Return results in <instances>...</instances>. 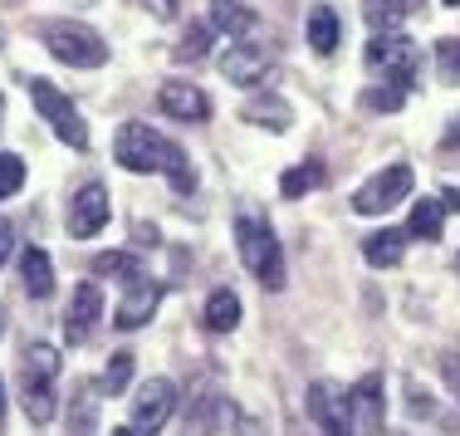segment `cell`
Here are the masks:
<instances>
[{
	"label": "cell",
	"mask_w": 460,
	"mask_h": 436,
	"mask_svg": "<svg viewBox=\"0 0 460 436\" xmlns=\"http://www.w3.org/2000/svg\"><path fill=\"white\" fill-rule=\"evenodd\" d=\"M113 157H118V167H123V172H162V177L172 182V191H181V196L196 191L191 157H186L172 138H162L152 123H142V118H133V123L118 128Z\"/></svg>",
	"instance_id": "cell-1"
},
{
	"label": "cell",
	"mask_w": 460,
	"mask_h": 436,
	"mask_svg": "<svg viewBox=\"0 0 460 436\" xmlns=\"http://www.w3.org/2000/svg\"><path fill=\"white\" fill-rule=\"evenodd\" d=\"M235 245H240L245 270L260 280V285H265V289H284V250H279V236L270 231L265 221L240 216V221H235Z\"/></svg>",
	"instance_id": "cell-2"
},
{
	"label": "cell",
	"mask_w": 460,
	"mask_h": 436,
	"mask_svg": "<svg viewBox=\"0 0 460 436\" xmlns=\"http://www.w3.org/2000/svg\"><path fill=\"white\" fill-rule=\"evenodd\" d=\"M30 98H35L40 118L54 128V138H59L64 147L74 152H89V123H84V113L74 108V98L64 89H54L49 79H30Z\"/></svg>",
	"instance_id": "cell-3"
},
{
	"label": "cell",
	"mask_w": 460,
	"mask_h": 436,
	"mask_svg": "<svg viewBox=\"0 0 460 436\" xmlns=\"http://www.w3.org/2000/svg\"><path fill=\"white\" fill-rule=\"evenodd\" d=\"M45 49L59 64H74V69H98V64H108V40L89 25H74V20L45 25Z\"/></svg>",
	"instance_id": "cell-4"
},
{
	"label": "cell",
	"mask_w": 460,
	"mask_h": 436,
	"mask_svg": "<svg viewBox=\"0 0 460 436\" xmlns=\"http://www.w3.org/2000/svg\"><path fill=\"white\" fill-rule=\"evenodd\" d=\"M367 69L387 74L402 89H411L416 74H421V49H416L407 35H397V30H377V35L367 40Z\"/></svg>",
	"instance_id": "cell-5"
},
{
	"label": "cell",
	"mask_w": 460,
	"mask_h": 436,
	"mask_svg": "<svg viewBox=\"0 0 460 436\" xmlns=\"http://www.w3.org/2000/svg\"><path fill=\"white\" fill-rule=\"evenodd\" d=\"M411 167L407 162H392V167H382L377 177H367L363 187L353 191V211L358 216H387L392 206H402L411 196Z\"/></svg>",
	"instance_id": "cell-6"
},
{
	"label": "cell",
	"mask_w": 460,
	"mask_h": 436,
	"mask_svg": "<svg viewBox=\"0 0 460 436\" xmlns=\"http://www.w3.org/2000/svg\"><path fill=\"white\" fill-rule=\"evenodd\" d=\"M304 407L323 436H353V392H343L338 383H314Z\"/></svg>",
	"instance_id": "cell-7"
},
{
	"label": "cell",
	"mask_w": 460,
	"mask_h": 436,
	"mask_svg": "<svg viewBox=\"0 0 460 436\" xmlns=\"http://www.w3.org/2000/svg\"><path fill=\"white\" fill-rule=\"evenodd\" d=\"M172 412H177V387L167 378H152L133 397V432H162L172 422Z\"/></svg>",
	"instance_id": "cell-8"
},
{
	"label": "cell",
	"mask_w": 460,
	"mask_h": 436,
	"mask_svg": "<svg viewBox=\"0 0 460 436\" xmlns=\"http://www.w3.org/2000/svg\"><path fill=\"white\" fill-rule=\"evenodd\" d=\"M98 319H103V294H98L93 280H84V285L74 289L69 309H64V339H69V343H89L93 329H98Z\"/></svg>",
	"instance_id": "cell-9"
},
{
	"label": "cell",
	"mask_w": 460,
	"mask_h": 436,
	"mask_svg": "<svg viewBox=\"0 0 460 436\" xmlns=\"http://www.w3.org/2000/svg\"><path fill=\"white\" fill-rule=\"evenodd\" d=\"M157 108L167 118H177V123H206V118H211V98L196 89L191 79H167V84H162Z\"/></svg>",
	"instance_id": "cell-10"
},
{
	"label": "cell",
	"mask_w": 460,
	"mask_h": 436,
	"mask_svg": "<svg viewBox=\"0 0 460 436\" xmlns=\"http://www.w3.org/2000/svg\"><path fill=\"white\" fill-rule=\"evenodd\" d=\"M103 226H108V191L98 187V182H89V187H79L69 201V236L74 241H89Z\"/></svg>",
	"instance_id": "cell-11"
},
{
	"label": "cell",
	"mask_w": 460,
	"mask_h": 436,
	"mask_svg": "<svg viewBox=\"0 0 460 436\" xmlns=\"http://www.w3.org/2000/svg\"><path fill=\"white\" fill-rule=\"evenodd\" d=\"M221 74L240 89H255L260 79H270V49L250 45V40H235L226 54H221Z\"/></svg>",
	"instance_id": "cell-12"
},
{
	"label": "cell",
	"mask_w": 460,
	"mask_h": 436,
	"mask_svg": "<svg viewBox=\"0 0 460 436\" xmlns=\"http://www.w3.org/2000/svg\"><path fill=\"white\" fill-rule=\"evenodd\" d=\"M157 304H162V285H157V280H147V275H137V280H128V294H123V304H118L113 324L133 334V329H142V324L157 314Z\"/></svg>",
	"instance_id": "cell-13"
},
{
	"label": "cell",
	"mask_w": 460,
	"mask_h": 436,
	"mask_svg": "<svg viewBox=\"0 0 460 436\" xmlns=\"http://www.w3.org/2000/svg\"><path fill=\"white\" fill-rule=\"evenodd\" d=\"M20 285H25L30 299H49V294H54V265H49V250L30 245L25 255H20Z\"/></svg>",
	"instance_id": "cell-14"
},
{
	"label": "cell",
	"mask_w": 460,
	"mask_h": 436,
	"mask_svg": "<svg viewBox=\"0 0 460 436\" xmlns=\"http://www.w3.org/2000/svg\"><path fill=\"white\" fill-rule=\"evenodd\" d=\"M211 25L230 40H250L260 20H255V10L240 5V0H211Z\"/></svg>",
	"instance_id": "cell-15"
},
{
	"label": "cell",
	"mask_w": 460,
	"mask_h": 436,
	"mask_svg": "<svg viewBox=\"0 0 460 436\" xmlns=\"http://www.w3.org/2000/svg\"><path fill=\"white\" fill-rule=\"evenodd\" d=\"M407 241L411 236L407 231H372L367 241H363V255H367V265H377V270H387V265H402V255H407Z\"/></svg>",
	"instance_id": "cell-16"
},
{
	"label": "cell",
	"mask_w": 460,
	"mask_h": 436,
	"mask_svg": "<svg viewBox=\"0 0 460 436\" xmlns=\"http://www.w3.org/2000/svg\"><path fill=\"white\" fill-rule=\"evenodd\" d=\"M353 412H363V432L367 436H387L382 432V378L377 373L353 387Z\"/></svg>",
	"instance_id": "cell-17"
},
{
	"label": "cell",
	"mask_w": 460,
	"mask_h": 436,
	"mask_svg": "<svg viewBox=\"0 0 460 436\" xmlns=\"http://www.w3.org/2000/svg\"><path fill=\"white\" fill-rule=\"evenodd\" d=\"M441 221H446V206L436 196H421L411 206V221H407V236L411 241H441Z\"/></svg>",
	"instance_id": "cell-18"
},
{
	"label": "cell",
	"mask_w": 460,
	"mask_h": 436,
	"mask_svg": "<svg viewBox=\"0 0 460 436\" xmlns=\"http://www.w3.org/2000/svg\"><path fill=\"white\" fill-rule=\"evenodd\" d=\"M245 118L255 128H270V133H284V128H289V103H284V98H275V93H260V98H250L245 103Z\"/></svg>",
	"instance_id": "cell-19"
},
{
	"label": "cell",
	"mask_w": 460,
	"mask_h": 436,
	"mask_svg": "<svg viewBox=\"0 0 460 436\" xmlns=\"http://www.w3.org/2000/svg\"><path fill=\"white\" fill-rule=\"evenodd\" d=\"M309 45L314 54H333L338 49V40H343V30H338V15H333V5H314L309 10Z\"/></svg>",
	"instance_id": "cell-20"
},
{
	"label": "cell",
	"mask_w": 460,
	"mask_h": 436,
	"mask_svg": "<svg viewBox=\"0 0 460 436\" xmlns=\"http://www.w3.org/2000/svg\"><path fill=\"white\" fill-rule=\"evenodd\" d=\"M201 324L211 334H230L240 324V299L230 289H216L211 299H206V309H201Z\"/></svg>",
	"instance_id": "cell-21"
},
{
	"label": "cell",
	"mask_w": 460,
	"mask_h": 436,
	"mask_svg": "<svg viewBox=\"0 0 460 436\" xmlns=\"http://www.w3.org/2000/svg\"><path fill=\"white\" fill-rule=\"evenodd\" d=\"M25 417L35 427L54 422V378H25Z\"/></svg>",
	"instance_id": "cell-22"
},
{
	"label": "cell",
	"mask_w": 460,
	"mask_h": 436,
	"mask_svg": "<svg viewBox=\"0 0 460 436\" xmlns=\"http://www.w3.org/2000/svg\"><path fill=\"white\" fill-rule=\"evenodd\" d=\"M314 187H323V167L319 162H299V167H289L284 172V182H279V196H304V191H314Z\"/></svg>",
	"instance_id": "cell-23"
},
{
	"label": "cell",
	"mask_w": 460,
	"mask_h": 436,
	"mask_svg": "<svg viewBox=\"0 0 460 436\" xmlns=\"http://www.w3.org/2000/svg\"><path fill=\"white\" fill-rule=\"evenodd\" d=\"M93 275H108V280H137L142 275V265L128 250H108V255H98L93 260Z\"/></svg>",
	"instance_id": "cell-24"
},
{
	"label": "cell",
	"mask_w": 460,
	"mask_h": 436,
	"mask_svg": "<svg viewBox=\"0 0 460 436\" xmlns=\"http://www.w3.org/2000/svg\"><path fill=\"white\" fill-rule=\"evenodd\" d=\"M128 378H133V353H113V363L98 378V392H103V397H118V392H128Z\"/></svg>",
	"instance_id": "cell-25"
},
{
	"label": "cell",
	"mask_w": 460,
	"mask_h": 436,
	"mask_svg": "<svg viewBox=\"0 0 460 436\" xmlns=\"http://www.w3.org/2000/svg\"><path fill=\"white\" fill-rule=\"evenodd\" d=\"M25 378H59V353L49 343H30L25 348Z\"/></svg>",
	"instance_id": "cell-26"
},
{
	"label": "cell",
	"mask_w": 460,
	"mask_h": 436,
	"mask_svg": "<svg viewBox=\"0 0 460 436\" xmlns=\"http://www.w3.org/2000/svg\"><path fill=\"white\" fill-rule=\"evenodd\" d=\"M20 187H25V162H20L15 152H0V201L15 196Z\"/></svg>",
	"instance_id": "cell-27"
},
{
	"label": "cell",
	"mask_w": 460,
	"mask_h": 436,
	"mask_svg": "<svg viewBox=\"0 0 460 436\" xmlns=\"http://www.w3.org/2000/svg\"><path fill=\"white\" fill-rule=\"evenodd\" d=\"M402 98H407V89H402V84H382V89H372L363 103L372 108V113H397Z\"/></svg>",
	"instance_id": "cell-28"
},
{
	"label": "cell",
	"mask_w": 460,
	"mask_h": 436,
	"mask_svg": "<svg viewBox=\"0 0 460 436\" xmlns=\"http://www.w3.org/2000/svg\"><path fill=\"white\" fill-rule=\"evenodd\" d=\"M206 49H211V30H206V25H191V35L177 45V59H206Z\"/></svg>",
	"instance_id": "cell-29"
},
{
	"label": "cell",
	"mask_w": 460,
	"mask_h": 436,
	"mask_svg": "<svg viewBox=\"0 0 460 436\" xmlns=\"http://www.w3.org/2000/svg\"><path fill=\"white\" fill-rule=\"evenodd\" d=\"M441 373H446V383H451L456 402H460V353H441Z\"/></svg>",
	"instance_id": "cell-30"
},
{
	"label": "cell",
	"mask_w": 460,
	"mask_h": 436,
	"mask_svg": "<svg viewBox=\"0 0 460 436\" xmlns=\"http://www.w3.org/2000/svg\"><path fill=\"white\" fill-rule=\"evenodd\" d=\"M10 250H15V226H10L5 216H0V265L10 260Z\"/></svg>",
	"instance_id": "cell-31"
},
{
	"label": "cell",
	"mask_w": 460,
	"mask_h": 436,
	"mask_svg": "<svg viewBox=\"0 0 460 436\" xmlns=\"http://www.w3.org/2000/svg\"><path fill=\"white\" fill-rule=\"evenodd\" d=\"M441 196H446V201H441V206H446V211H460V191H456V187H446Z\"/></svg>",
	"instance_id": "cell-32"
},
{
	"label": "cell",
	"mask_w": 460,
	"mask_h": 436,
	"mask_svg": "<svg viewBox=\"0 0 460 436\" xmlns=\"http://www.w3.org/2000/svg\"><path fill=\"white\" fill-rule=\"evenodd\" d=\"M0 422H5V383H0Z\"/></svg>",
	"instance_id": "cell-33"
},
{
	"label": "cell",
	"mask_w": 460,
	"mask_h": 436,
	"mask_svg": "<svg viewBox=\"0 0 460 436\" xmlns=\"http://www.w3.org/2000/svg\"><path fill=\"white\" fill-rule=\"evenodd\" d=\"M416 5V0H397V10H411Z\"/></svg>",
	"instance_id": "cell-34"
},
{
	"label": "cell",
	"mask_w": 460,
	"mask_h": 436,
	"mask_svg": "<svg viewBox=\"0 0 460 436\" xmlns=\"http://www.w3.org/2000/svg\"><path fill=\"white\" fill-rule=\"evenodd\" d=\"M0 334H5V309H0Z\"/></svg>",
	"instance_id": "cell-35"
},
{
	"label": "cell",
	"mask_w": 460,
	"mask_h": 436,
	"mask_svg": "<svg viewBox=\"0 0 460 436\" xmlns=\"http://www.w3.org/2000/svg\"><path fill=\"white\" fill-rule=\"evenodd\" d=\"M113 436H137V432H113Z\"/></svg>",
	"instance_id": "cell-36"
},
{
	"label": "cell",
	"mask_w": 460,
	"mask_h": 436,
	"mask_svg": "<svg viewBox=\"0 0 460 436\" xmlns=\"http://www.w3.org/2000/svg\"><path fill=\"white\" fill-rule=\"evenodd\" d=\"M446 5H460V0H446Z\"/></svg>",
	"instance_id": "cell-37"
},
{
	"label": "cell",
	"mask_w": 460,
	"mask_h": 436,
	"mask_svg": "<svg viewBox=\"0 0 460 436\" xmlns=\"http://www.w3.org/2000/svg\"><path fill=\"white\" fill-rule=\"evenodd\" d=\"M0 108H5V98H0Z\"/></svg>",
	"instance_id": "cell-38"
}]
</instances>
